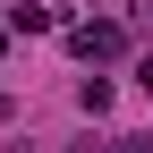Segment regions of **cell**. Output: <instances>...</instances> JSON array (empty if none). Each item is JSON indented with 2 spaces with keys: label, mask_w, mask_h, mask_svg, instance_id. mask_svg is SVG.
Instances as JSON below:
<instances>
[{
  "label": "cell",
  "mask_w": 153,
  "mask_h": 153,
  "mask_svg": "<svg viewBox=\"0 0 153 153\" xmlns=\"http://www.w3.org/2000/svg\"><path fill=\"white\" fill-rule=\"evenodd\" d=\"M0 51H9V34H0Z\"/></svg>",
  "instance_id": "7a4b0ae2"
},
{
  "label": "cell",
  "mask_w": 153,
  "mask_h": 153,
  "mask_svg": "<svg viewBox=\"0 0 153 153\" xmlns=\"http://www.w3.org/2000/svg\"><path fill=\"white\" fill-rule=\"evenodd\" d=\"M119 43H128V34H119V26H94V17L68 26V51H76V60H119Z\"/></svg>",
  "instance_id": "6da1fadb"
}]
</instances>
